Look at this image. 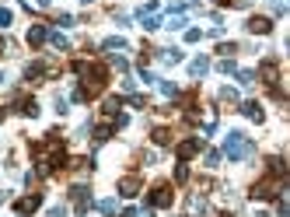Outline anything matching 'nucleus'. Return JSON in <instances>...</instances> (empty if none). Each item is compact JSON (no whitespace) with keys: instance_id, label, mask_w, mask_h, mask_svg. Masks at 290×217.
Here are the masks:
<instances>
[{"instance_id":"obj_1","label":"nucleus","mask_w":290,"mask_h":217,"mask_svg":"<svg viewBox=\"0 0 290 217\" xmlns=\"http://www.w3.org/2000/svg\"><path fill=\"white\" fill-rule=\"evenodd\" d=\"M32 154H35V175H53L67 165V144L60 140V133H49L46 140L32 144Z\"/></svg>"},{"instance_id":"obj_2","label":"nucleus","mask_w":290,"mask_h":217,"mask_svg":"<svg viewBox=\"0 0 290 217\" xmlns=\"http://www.w3.org/2000/svg\"><path fill=\"white\" fill-rule=\"evenodd\" d=\"M73 74H77V77H84V84H80V91H84L87 98H94V95H102V91H105V84H109V70H105L102 63H87V60H73Z\"/></svg>"},{"instance_id":"obj_3","label":"nucleus","mask_w":290,"mask_h":217,"mask_svg":"<svg viewBox=\"0 0 290 217\" xmlns=\"http://www.w3.org/2000/svg\"><path fill=\"white\" fill-rule=\"evenodd\" d=\"M224 154H227L231 161H248V158H255V144H252L241 130H231V133L224 137Z\"/></svg>"},{"instance_id":"obj_4","label":"nucleus","mask_w":290,"mask_h":217,"mask_svg":"<svg viewBox=\"0 0 290 217\" xmlns=\"http://www.w3.org/2000/svg\"><path fill=\"white\" fill-rule=\"evenodd\" d=\"M283 193V179H262V182H255L252 186V200H273V196H280Z\"/></svg>"},{"instance_id":"obj_5","label":"nucleus","mask_w":290,"mask_h":217,"mask_svg":"<svg viewBox=\"0 0 290 217\" xmlns=\"http://www.w3.org/2000/svg\"><path fill=\"white\" fill-rule=\"evenodd\" d=\"M171 200H175L171 186H168V182H157V186L150 189V196H147V207H171Z\"/></svg>"},{"instance_id":"obj_6","label":"nucleus","mask_w":290,"mask_h":217,"mask_svg":"<svg viewBox=\"0 0 290 217\" xmlns=\"http://www.w3.org/2000/svg\"><path fill=\"white\" fill-rule=\"evenodd\" d=\"M70 200H73V214H87V210H91V189H87V186H73L70 189Z\"/></svg>"},{"instance_id":"obj_7","label":"nucleus","mask_w":290,"mask_h":217,"mask_svg":"<svg viewBox=\"0 0 290 217\" xmlns=\"http://www.w3.org/2000/svg\"><path fill=\"white\" fill-rule=\"evenodd\" d=\"M39 207H42V193H28V196H21V200L14 203V214L28 217V214H35Z\"/></svg>"},{"instance_id":"obj_8","label":"nucleus","mask_w":290,"mask_h":217,"mask_svg":"<svg viewBox=\"0 0 290 217\" xmlns=\"http://www.w3.org/2000/svg\"><path fill=\"white\" fill-rule=\"evenodd\" d=\"M200 151H203V137H189V140H182V144L175 147L178 161H189V158H196Z\"/></svg>"},{"instance_id":"obj_9","label":"nucleus","mask_w":290,"mask_h":217,"mask_svg":"<svg viewBox=\"0 0 290 217\" xmlns=\"http://www.w3.org/2000/svg\"><path fill=\"white\" fill-rule=\"evenodd\" d=\"M248 32H252V35H269V32H273V18L252 14V18H248Z\"/></svg>"},{"instance_id":"obj_10","label":"nucleus","mask_w":290,"mask_h":217,"mask_svg":"<svg viewBox=\"0 0 290 217\" xmlns=\"http://www.w3.org/2000/svg\"><path fill=\"white\" fill-rule=\"evenodd\" d=\"M14 109H18L21 116H28V119L39 116V102H35V98H25V95H14Z\"/></svg>"},{"instance_id":"obj_11","label":"nucleus","mask_w":290,"mask_h":217,"mask_svg":"<svg viewBox=\"0 0 290 217\" xmlns=\"http://www.w3.org/2000/svg\"><path fill=\"white\" fill-rule=\"evenodd\" d=\"M140 189H144L140 175H123V179H119V196H137Z\"/></svg>"},{"instance_id":"obj_12","label":"nucleus","mask_w":290,"mask_h":217,"mask_svg":"<svg viewBox=\"0 0 290 217\" xmlns=\"http://www.w3.org/2000/svg\"><path fill=\"white\" fill-rule=\"evenodd\" d=\"M46 74H53V67H49V63H28V67H25V81L39 84V81H42Z\"/></svg>"},{"instance_id":"obj_13","label":"nucleus","mask_w":290,"mask_h":217,"mask_svg":"<svg viewBox=\"0 0 290 217\" xmlns=\"http://www.w3.org/2000/svg\"><path fill=\"white\" fill-rule=\"evenodd\" d=\"M266 172H269L273 179H287V161H283L280 154H273V158L266 161Z\"/></svg>"},{"instance_id":"obj_14","label":"nucleus","mask_w":290,"mask_h":217,"mask_svg":"<svg viewBox=\"0 0 290 217\" xmlns=\"http://www.w3.org/2000/svg\"><path fill=\"white\" fill-rule=\"evenodd\" d=\"M46 39H49L46 25H32V28H28V46H32V49H39V46H42Z\"/></svg>"},{"instance_id":"obj_15","label":"nucleus","mask_w":290,"mask_h":217,"mask_svg":"<svg viewBox=\"0 0 290 217\" xmlns=\"http://www.w3.org/2000/svg\"><path fill=\"white\" fill-rule=\"evenodd\" d=\"M241 112H245V119H252V123H262V119H266V112H262V105H259V102H245V105H241Z\"/></svg>"},{"instance_id":"obj_16","label":"nucleus","mask_w":290,"mask_h":217,"mask_svg":"<svg viewBox=\"0 0 290 217\" xmlns=\"http://www.w3.org/2000/svg\"><path fill=\"white\" fill-rule=\"evenodd\" d=\"M119 109H123V98H119V95H109V98H105V109H102V112L116 119V116H119Z\"/></svg>"},{"instance_id":"obj_17","label":"nucleus","mask_w":290,"mask_h":217,"mask_svg":"<svg viewBox=\"0 0 290 217\" xmlns=\"http://www.w3.org/2000/svg\"><path fill=\"white\" fill-rule=\"evenodd\" d=\"M207 70H210V60H207V56H196V60L189 63V74H192V77H203Z\"/></svg>"},{"instance_id":"obj_18","label":"nucleus","mask_w":290,"mask_h":217,"mask_svg":"<svg viewBox=\"0 0 290 217\" xmlns=\"http://www.w3.org/2000/svg\"><path fill=\"white\" fill-rule=\"evenodd\" d=\"M49 42H53V49H60V53L70 49V39H67L63 32H49Z\"/></svg>"},{"instance_id":"obj_19","label":"nucleus","mask_w":290,"mask_h":217,"mask_svg":"<svg viewBox=\"0 0 290 217\" xmlns=\"http://www.w3.org/2000/svg\"><path fill=\"white\" fill-rule=\"evenodd\" d=\"M189 210H192V214H210V203H207V200H203V196H189Z\"/></svg>"},{"instance_id":"obj_20","label":"nucleus","mask_w":290,"mask_h":217,"mask_svg":"<svg viewBox=\"0 0 290 217\" xmlns=\"http://www.w3.org/2000/svg\"><path fill=\"white\" fill-rule=\"evenodd\" d=\"M102 49H105V53H116V49H126V39H123V35H112V39H105V42H102Z\"/></svg>"},{"instance_id":"obj_21","label":"nucleus","mask_w":290,"mask_h":217,"mask_svg":"<svg viewBox=\"0 0 290 217\" xmlns=\"http://www.w3.org/2000/svg\"><path fill=\"white\" fill-rule=\"evenodd\" d=\"M154 144L168 147V144H171V130H168V126H157V130H154Z\"/></svg>"},{"instance_id":"obj_22","label":"nucleus","mask_w":290,"mask_h":217,"mask_svg":"<svg viewBox=\"0 0 290 217\" xmlns=\"http://www.w3.org/2000/svg\"><path fill=\"white\" fill-rule=\"evenodd\" d=\"M161 63L175 67V63H182V53H178V49H161Z\"/></svg>"},{"instance_id":"obj_23","label":"nucleus","mask_w":290,"mask_h":217,"mask_svg":"<svg viewBox=\"0 0 290 217\" xmlns=\"http://www.w3.org/2000/svg\"><path fill=\"white\" fill-rule=\"evenodd\" d=\"M98 214H105V217L116 214V196H105V200H98Z\"/></svg>"},{"instance_id":"obj_24","label":"nucleus","mask_w":290,"mask_h":217,"mask_svg":"<svg viewBox=\"0 0 290 217\" xmlns=\"http://www.w3.org/2000/svg\"><path fill=\"white\" fill-rule=\"evenodd\" d=\"M112 130H116V126H98V130H94V137H91V140H94V147L105 144V140L112 137Z\"/></svg>"},{"instance_id":"obj_25","label":"nucleus","mask_w":290,"mask_h":217,"mask_svg":"<svg viewBox=\"0 0 290 217\" xmlns=\"http://www.w3.org/2000/svg\"><path fill=\"white\" fill-rule=\"evenodd\" d=\"M140 25H144L147 32H157V28H161V18H157V14H144V18H140Z\"/></svg>"},{"instance_id":"obj_26","label":"nucleus","mask_w":290,"mask_h":217,"mask_svg":"<svg viewBox=\"0 0 290 217\" xmlns=\"http://www.w3.org/2000/svg\"><path fill=\"white\" fill-rule=\"evenodd\" d=\"M238 81H241L245 88H252V84L259 81V74H255V70H238Z\"/></svg>"},{"instance_id":"obj_27","label":"nucleus","mask_w":290,"mask_h":217,"mask_svg":"<svg viewBox=\"0 0 290 217\" xmlns=\"http://www.w3.org/2000/svg\"><path fill=\"white\" fill-rule=\"evenodd\" d=\"M157 84H161V91H164L168 98H175V95H178V84H175V81H157Z\"/></svg>"},{"instance_id":"obj_28","label":"nucleus","mask_w":290,"mask_h":217,"mask_svg":"<svg viewBox=\"0 0 290 217\" xmlns=\"http://www.w3.org/2000/svg\"><path fill=\"white\" fill-rule=\"evenodd\" d=\"M175 182H189V168H185V161L175 165Z\"/></svg>"},{"instance_id":"obj_29","label":"nucleus","mask_w":290,"mask_h":217,"mask_svg":"<svg viewBox=\"0 0 290 217\" xmlns=\"http://www.w3.org/2000/svg\"><path fill=\"white\" fill-rule=\"evenodd\" d=\"M220 102H227V105L238 102V91H234V88H220Z\"/></svg>"},{"instance_id":"obj_30","label":"nucleus","mask_w":290,"mask_h":217,"mask_svg":"<svg viewBox=\"0 0 290 217\" xmlns=\"http://www.w3.org/2000/svg\"><path fill=\"white\" fill-rule=\"evenodd\" d=\"M217 70L220 74H234V60H231V56H224V60L217 63Z\"/></svg>"},{"instance_id":"obj_31","label":"nucleus","mask_w":290,"mask_h":217,"mask_svg":"<svg viewBox=\"0 0 290 217\" xmlns=\"http://www.w3.org/2000/svg\"><path fill=\"white\" fill-rule=\"evenodd\" d=\"M168 28H175V32L185 28V18H182V14H171V18H168Z\"/></svg>"},{"instance_id":"obj_32","label":"nucleus","mask_w":290,"mask_h":217,"mask_svg":"<svg viewBox=\"0 0 290 217\" xmlns=\"http://www.w3.org/2000/svg\"><path fill=\"white\" fill-rule=\"evenodd\" d=\"M220 165V151H207V168H217Z\"/></svg>"},{"instance_id":"obj_33","label":"nucleus","mask_w":290,"mask_h":217,"mask_svg":"<svg viewBox=\"0 0 290 217\" xmlns=\"http://www.w3.org/2000/svg\"><path fill=\"white\" fill-rule=\"evenodd\" d=\"M217 53H224V56H231V53H238V46H234V42H220V46H217Z\"/></svg>"},{"instance_id":"obj_34","label":"nucleus","mask_w":290,"mask_h":217,"mask_svg":"<svg viewBox=\"0 0 290 217\" xmlns=\"http://www.w3.org/2000/svg\"><path fill=\"white\" fill-rule=\"evenodd\" d=\"M130 105H133V109H147V98L144 95H130Z\"/></svg>"},{"instance_id":"obj_35","label":"nucleus","mask_w":290,"mask_h":217,"mask_svg":"<svg viewBox=\"0 0 290 217\" xmlns=\"http://www.w3.org/2000/svg\"><path fill=\"white\" fill-rule=\"evenodd\" d=\"M200 39H203L200 28H189V32H185V42H200Z\"/></svg>"},{"instance_id":"obj_36","label":"nucleus","mask_w":290,"mask_h":217,"mask_svg":"<svg viewBox=\"0 0 290 217\" xmlns=\"http://www.w3.org/2000/svg\"><path fill=\"white\" fill-rule=\"evenodd\" d=\"M276 214H280V217H287V214H290V203L283 200V196H280V203H276Z\"/></svg>"},{"instance_id":"obj_37","label":"nucleus","mask_w":290,"mask_h":217,"mask_svg":"<svg viewBox=\"0 0 290 217\" xmlns=\"http://www.w3.org/2000/svg\"><path fill=\"white\" fill-rule=\"evenodd\" d=\"M56 25H63V28H70V25H73V14H60V18H56Z\"/></svg>"},{"instance_id":"obj_38","label":"nucleus","mask_w":290,"mask_h":217,"mask_svg":"<svg viewBox=\"0 0 290 217\" xmlns=\"http://www.w3.org/2000/svg\"><path fill=\"white\" fill-rule=\"evenodd\" d=\"M49 4H53V0H28V4H25V7H42V11H46V7H49Z\"/></svg>"},{"instance_id":"obj_39","label":"nucleus","mask_w":290,"mask_h":217,"mask_svg":"<svg viewBox=\"0 0 290 217\" xmlns=\"http://www.w3.org/2000/svg\"><path fill=\"white\" fill-rule=\"evenodd\" d=\"M273 11L276 14H287V0H273Z\"/></svg>"},{"instance_id":"obj_40","label":"nucleus","mask_w":290,"mask_h":217,"mask_svg":"<svg viewBox=\"0 0 290 217\" xmlns=\"http://www.w3.org/2000/svg\"><path fill=\"white\" fill-rule=\"evenodd\" d=\"M0 25H4V28L11 25V11H7V7H0Z\"/></svg>"},{"instance_id":"obj_41","label":"nucleus","mask_w":290,"mask_h":217,"mask_svg":"<svg viewBox=\"0 0 290 217\" xmlns=\"http://www.w3.org/2000/svg\"><path fill=\"white\" fill-rule=\"evenodd\" d=\"M46 217H67V207H53V210H49Z\"/></svg>"},{"instance_id":"obj_42","label":"nucleus","mask_w":290,"mask_h":217,"mask_svg":"<svg viewBox=\"0 0 290 217\" xmlns=\"http://www.w3.org/2000/svg\"><path fill=\"white\" fill-rule=\"evenodd\" d=\"M140 77H144V84H154V81H157V77H154L150 70H144V67H140Z\"/></svg>"},{"instance_id":"obj_43","label":"nucleus","mask_w":290,"mask_h":217,"mask_svg":"<svg viewBox=\"0 0 290 217\" xmlns=\"http://www.w3.org/2000/svg\"><path fill=\"white\" fill-rule=\"evenodd\" d=\"M220 4H224V7H245L248 0H220Z\"/></svg>"},{"instance_id":"obj_44","label":"nucleus","mask_w":290,"mask_h":217,"mask_svg":"<svg viewBox=\"0 0 290 217\" xmlns=\"http://www.w3.org/2000/svg\"><path fill=\"white\" fill-rule=\"evenodd\" d=\"M137 214H140V210H123L119 217H137Z\"/></svg>"},{"instance_id":"obj_45","label":"nucleus","mask_w":290,"mask_h":217,"mask_svg":"<svg viewBox=\"0 0 290 217\" xmlns=\"http://www.w3.org/2000/svg\"><path fill=\"white\" fill-rule=\"evenodd\" d=\"M137 217H154V210H144V214H137Z\"/></svg>"},{"instance_id":"obj_46","label":"nucleus","mask_w":290,"mask_h":217,"mask_svg":"<svg viewBox=\"0 0 290 217\" xmlns=\"http://www.w3.org/2000/svg\"><path fill=\"white\" fill-rule=\"evenodd\" d=\"M4 81H7V74H4V70H0V84H4Z\"/></svg>"},{"instance_id":"obj_47","label":"nucleus","mask_w":290,"mask_h":217,"mask_svg":"<svg viewBox=\"0 0 290 217\" xmlns=\"http://www.w3.org/2000/svg\"><path fill=\"white\" fill-rule=\"evenodd\" d=\"M0 53H4V39H0Z\"/></svg>"}]
</instances>
